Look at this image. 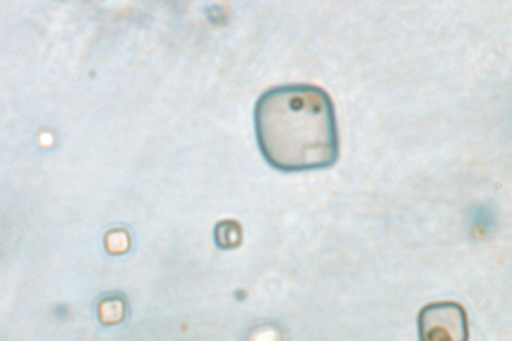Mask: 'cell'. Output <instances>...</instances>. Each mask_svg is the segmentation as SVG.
Segmentation results:
<instances>
[{"instance_id":"cell-1","label":"cell","mask_w":512,"mask_h":341,"mask_svg":"<svg viewBox=\"0 0 512 341\" xmlns=\"http://www.w3.org/2000/svg\"><path fill=\"white\" fill-rule=\"evenodd\" d=\"M254 127L260 152L280 172L328 169L340 157L334 101L319 86L293 83L263 92Z\"/></svg>"},{"instance_id":"cell-2","label":"cell","mask_w":512,"mask_h":341,"mask_svg":"<svg viewBox=\"0 0 512 341\" xmlns=\"http://www.w3.org/2000/svg\"><path fill=\"white\" fill-rule=\"evenodd\" d=\"M419 341H469L463 305L443 301L425 305L418 317Z\"/></svg>"},{"instance_id":"cell-3","label":"cell","mask_w":512,"mask_h":341,"mask_svg":"<svg viewBox=\"0 0 512 341\" xmlns=\"http://www.w3.org/2000/svg\"><path fill=\"white\" fill-rule=\"evenodd\" d=\"M215 239L217 244L223 248L238 247L241 242V227L235 221H224V223L218 224L217 230H215Z\"/></svg>"}]
</instances>
